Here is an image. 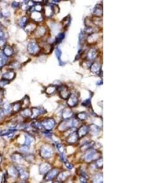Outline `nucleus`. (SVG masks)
<instances>
[{
  "label": "nucleus",
  "instance_id": "14",
  "mask_svg": "<svg viewBox=\"0 0 163 183\" xmlns=\"http://www.w3.org/2000/svg\"><path fill=\"white\" fill-rule=\"evenodd\" d=\"M3 53L8 58V57H10L11 56H12L14 54V50L11 46L6 45L4 48Z\"/></svg>",
  "mask_w": 163,
  "mask_h": 183
},
{
  "label": "nucleus",
  "instance_id": "37",
  "mask_svg": "<svg viewBox=\"0 0 163 183\" xmlns=\"http://www.w3.org/2000/svg\"><path fill=\"white\" fill-rule=\"evenodd\" d=\"M82 105L83 106H85L86 107H89L90 106H91V100L90 99H88V100H86L84 101L83 103H82Z\"/></svg>",
  "mask_w": 163,
  "mask_h": 183
},
{
  "label": "nucleus",
  "instance_id": "19",
  "mask_svg": "<svg viewBox=\"0 0 163 183\" xmlns=\"http://www.w3.org/2000/svg\"><path fill=\"white\" fill-rule=\"evenodd\" d=\"M88 133L91 135H97L99 132V128L95 125H91L88 127Z\"/></svg>",
  "mask_w": 163,
  "mask_h": 183
},
{
  "label": "nucleus",
  "instance_id": "39",
  "mask_svg": "<svg viewBox=\"0 0 163 183\" xmlns=\"http://www.w3.org/2000/svg\"><path fill=\"white\" fill-rule=\"evenodd\" d=\"M5 36V33L2 31L1 29H0V39H3Z\"/></svg>",
  "mask_w": 163,
  "mask_h": 183
},
{
  "label": "nucleus",
  "instance_id": "31",
  "mask_svg": "<svg viewBox=\"0 0 163 183\" xmlns=\"http://www.w3.org/2000/svg\"><path fill=\"white\" fill-rule=\"evenodd\" d=\"M85 25L86 27H94L95 26L94 25V23L92 21V18L91 17H87L85 19Z\"/></svg>",
  "mask_w": 163,
  "mask_h": 183
},
{
  "label": "nucleus",
  "instance_id": "13",
  "mask_svg": "<svg viewBox=\"0 0 163 183\" xmlns=\"http://www.w3.org/2000/svg\"><path fill=\"white\" fill-rule=\"evenodd\" d=\"M78 139H79V137H78L77 133L74 131V132L72 133L69 135L68 137H67V140L69 144H75V143H76L78 141Z\"/></svg>",
  "mask_w": 163,
  "mask_h": 183
},
{
  "label": "nucleus",
  "instance_id": "18",
  "mask_svg": "<svg viewBox=\"0 0 163 183\" xmlns=\"http://www.w3.org/2000/svg\"><path fill=\"white\" fill-rule=\"evenodd\" d=\"M74 116V113L70 108H65L63 112V117L64 120L70 119Z\"/></svg>",
  "mask_w": 163,
  "mask_h": 183
},
{
  "label": "nucleus",
  "instance_id": "34",
  "mask_svg": "<svg viewBox=\"0 0 163 183\" xmlns=\"http://www.w3.org/2000/svg\"><path fill=\"white\" fill-rule=\"evenodd\" d=\"M61 54H62V52H61V50L57 48L56 49V51H55V54L56 56V58H57V59H58L59 62H61Z\"/></svg>",
  "mask_w": 163,
  "mask_h": 183
},
{
  "label": "nucleus",
  "instance_id": "33",
  "mask_svg": "<svg viewBox=\"0 0 163 183\" xmlns=\"http://www.w3.org/2000/svg\"><path fill=\"white\" fill-rule=\"evenodd\" d=\"M92 64V61H88V60H86L83 62L81 65L83 66V68H86V69H88V68H90L91 67Z\"/></svg>",
  "mask_w": 163,
  "mask_h": 183
},
{
  "label": "nucleus",
  "instance_id": "32",
  "mask_svg": "<svg viewBox=\"0 0 163 183\" xmlns=\"http://www.w3.org/2000/svg\"><path fill=\"white\" fill-rule=\"evenodd\" d=\"M70 20H71V19H70V15H69V16L65 17V18L63 19V20L62 21V23H63V26L65 28H67L70 24Z\"/></svg>",
  "mask_w": 163,
  "mask_h": 183
},
{
  "label": "nucleus",
  "instance_id": "35",
  "mask_svg": "<svg viewBox=\"0 0 163 183\" xmlns=\"http://www.w3.org/2000/svg\"><path fill=\"white\" fill-rule=\"evenodd\" d=\"M10 66L13 68H19L20 67V64L17 61H14L10 64Z\"/></svg>",
  "mask_w": 163,
  "mask_h": 183
},
{
  "label": "nucleus",
  "instance_id": "6",
  "mask_svg": "<svg viewBox=\"0 0 163 183\" xmlns=\"http://www.w3.org/2000/svg\"><path fill=\"white\" fill-rule=\"evenodd\" d=\"M78 98L76 95L74 94H72L67 100V104L70 107H74L76 106L78 103Z\"/></svg>",
  "mask_w": 163,
  "mask_h": 183
},
{
  "label": "nucleus",
  "instance_id": "40",
  "mask_svg": "<svg viewBox=\"0 0 163 183\" xmlns=\"http://www.w3.org/2000/svg\"><path fill=\"white\" fill-rule=\"evenodd\" d=\"M4 114L3 112V111L1 109H0V119L3 118V117H4Z\"/></svg>",
  "mask_w": 163,
  "mask_h": 183
},
{
  "label": "nucleus",
  "instance_id": "38",
  "mask_svg": "<svg viewBox=\"0 0 163 183\" xmlns=\"http://www.w3.org/2000/svg\"><path fill=\"white\" fill-rule=\"evenodd\" d=\"M20 6V3H17V2H13L12 3V8H14V9H16V8H18Z\"/></svg>",
  "mask_w": 163,
  "mask_h": 183
},
{
  "label": "nucleus",
  "instance_id": "15",
  "mask_svg": "<svg viewBox=\"0 0 163 183\" xmlns=\"http://www.w3.org/2000/svg\"><path fill=\"white\" fill-rule=\"evenodd\" d=\"M15 75H16V73L13 70H10V71L6 72L5 73L3 74V79H6L8 80V81H11V80H13L15 78Z\"/></svg>",
  "mask_w": 163,
  "mask_h": 183
},
{
  "label": "nucleus",
  "instance_id": "30",
  "mask_svg": "<svg viewBox=\"0 0 163 183\" xmlns=\"http://www.w3.org/2000/svg\"><path fill=\"white\" fill-rule=\"evenodd\" d=\"M65 37V34L64 32H61L59 33L58 35L57 36V37H56L55 41H54V43L57 44L59 43L60 42H61V41L64 39Z\"/></svg>",
  "mask_w": 163,
  "mask_h": 183
},
{
  "label": "nucleus",
  "instance_id": "10",
  "mask_svg": "<svg viewBox=\"0 0 163 183\" xmlns=\"http://www.w3.org/2000/svg\"><path fill=\"white\" fill-rule=\"evenodd\" d=\"M91 71L94 74H100V72H102V67L100 63L98 62H94L92 63V64L91 67Z\"/></svg>",
  "mask_w": 163,
  "mask_h": 183
},
{
  "label": "nucleus",
  "instance_id": "27",
  "mask_svg": "<svg viewBox=\"0 0 163 183\" xmlns=\"http://www.w3.org/2000/svg\"><path fill=\"white\" fill-rule=\"evenodd\" d=\"M21 103L22 107H23L25 108H26L29 106L30 104V100L29 96H28V95H26L23 98V99L21 101Z\"/></svg>",
  "mask_w": 163,
  "mask_h": 183
},
{
  "label": "nucleus",
  "instance_id": "8",
  "mask_svg": "<svg viewBox=\"0 0 163 183\" xmlns=\"http://www.w3.org/2000/svg\"><path fill=\"white\" fill-rule=\"evenodd\" d=\"M58 174V171L56 169H50L49 171L46 173L45 180H46V181H52L55 177L57 176Z\"/></svg>",
  "mask_w": 163,
  "mask_h": 183
},
{
  "label": "nucleus",
  "instance_id": "2",
  "mask_svg": "<svg viewBox=\"0 0 163 183\" xmlns=\"http://www.w3.org/2000/svg\"><path fill=\"white\" fill-rule=\"evenodd\" d=\"M60 96L64 100H67L70 95V92L69 88L65 85H62L57 88Z\"/></svg>",
  "mask_w": 163,
  "mask_h": 183
},
{
  "label": "nucleus",
  "instance_id": "11",
  "mask_svg": "<svg viewBox=\"0 0 163 183\" xmlns=\"http://www.w3.org/2000/svg\"><path fill=\"white\" fill-rule=\"evenodd\" d=\"M94 15L96 17H101L103 15V6L102 4H97L95 6L94 11Z\"/></svg>",
  "mask_w": 163,
  "mask_h": 183
},
{
  "label": "nucleus",
  "instance_id": "4",
  "mask_svg": "<svg viewBox=\"0 0 163 183\" xmlns=\"http://www.w3.org/2000/svg\"><path fill=\"white\" fill-rule=\"evenodd\" d=\"M31 19L37 23L42 22L44 19V15L43 12H36V11H33L31 12Z\"/></svg>",
  "mask_w": 163,
  "mask_h": 183
},
{
  "label": "nucleus",
  "instance_id": "28",
  "mask_svg": "<svg viewBox=\"0 0 163 183\" xmlns=\"http://www.w3.org/2000/svg\"><path fill=\"white\" fill-rule=\"evenodd\" d=\"M50 169H49V165L47 163H43L40 166V171L41 172L43 173V174H46Z\"/></svg>",
  "mask_w": 163,
  "mask_h": 183
},
{
  "label": "nucleus",
  "instance_id": "36",
  "mask_svg": "<svg viewBox=\"0 0 163 183\" xmlns=\"http://www.w3.org/2000/svg\"><path fill=\"white\" fill-rule=\"evenodd\" d=\"M9 83H10V81H8V80L3 79L1 80V81H0V87H3V86H4V85L8 84Z\"/></svg>",
  "mask_w": 163,
  "mask_h": 183
},
{
  "label": "nucleus",
  "instance_id": "26",
  "mask_svg": "<svg viewBox=\"0 0 163 183\" xmlns=\"http://www.w3.org/2000/svg\"><path fill=\"white\" fill-rule=\"evenodd\" d=\"M7 60L8 58L4 54L3 51L0 52V69H1L2 67H3V66L6 64V62H7Z\"/></svg>",
  "mask_w": 163,
  "mask_h": 183
},
{
  "label": "nucleus",
  "instance_id": "1",
  "mask_svg": "<svg viewBox=\"0 0 163 183\" xmlns=\"http://www.w3.org/2000/svg\"><path fill=\"white\" fill-rule=\"evenodd\" d=\"M27 50H28V52L30 54L33 55V56H36L37 54H39V52H40L41 48L36 42H31L28 45Z\"/></svg>",
  "mask_w": 163,
  "mask_h": 183
},
{
  "label": "nucleus",
  "instance_id": "22",
  "mask_svg": "<svg viewBox=\"0 0 163 183\" xmlns=\"http://www.w3.org/2000/svg\"><path fill=\"white\" fill-rule=\"evenodd\" d=\"M22 108L21 101L16 102L14 104V105H12V112L14 113H17L19 112Z\"/></svg>",
  "mask_w": 163,
  "mask_h": 183
},
{
  "label": "nucleus",
  "instance_id": "3",
  "mask_svg": "<svg viewBox=\"0 0 163 183\" xmlns=\"http://www.w3.org/2000/svg\"><path fill=\"white\" fill-rule=\"evenodd\" d=\"M41 123L43 128L45 129L47 131L52 130L55 126V121L53 118L45 119Z\"/></svg>",
  "mask_w": 163,
  "mask_h": 183
},
{
  "label": "nucleus",
  "instance_id": "24",
  "mask_svg": "<svg viewBox=\"0 0 163 183\" xmlns=\"http://www.w3.org/2000/svg\"><path fill=\"white\" fill-rule=\"evenodd\" d=\"M21 116L24 118H29L31 117L32 116V111L30 109L25 108V109L21 111Z\"/></svg>",
  "mask_w": 163,
  "mask_h": 183
},
{
  "label": "nucleus",
  "instance_id": "12",
  "mask_svg": "<svg viewBox=\"0 0 163 183\" xmlns=\"http://www.w3.org/2000/svg\"><path fill=\"white\" fill-rule=\"evenodd\" d=\"M88 127L86 125H82L81 127H80L79 129L77 131V134L78 137H83L84 136H85L87 133H88Z\"/></svg>",
  "mask_w": 163,
  "mask_h": 183
},
{
  "label": "nucleus",
  "instance_id": "20",
  "mask_svg": "<svg viewBox=\"0 0 163 183\" xmlns=\"http://www.w3.org/2000/svg\"><path fill=\"white\" fill-rule=\"evenodd\" d=\"M57 91V87L54 85H50L45 89V93L48 95H52Z\"/></svg>",
  "mask_w": 163,
  "mask_h": 183
},
{
  "label": "nucleus",
  "instance_id": "16",
  "mask_svg": "<svg viewBox=\"0 0 163 183\" xmlns=\"http://www.w3.org/2000/svg\"><path fill=\"white\" fill-rule=\"evenodd\" d=\"M47 32L46 28L43 26H39L36 29L35 34L37 37H42Z\"/></svg>",
  "mask_w": 163,
  "mask_h": 183
},
{
  "label": "nucleus",
  "instance_id": "23",
  "mask_svg": "<svg viewBox=\"0 0 163 183\" xmlns=\"http://www.w3.org/2000/svg\"><path fill=\"white\" fill-rule=\"evenodd\" d=\"M98 39V37L97 36V34L94 33V34H91V35H89L87 37V41L89 43H94L95 42H97Z\"/></svg>",
  "mask_w": 163,
  "mask_h": 183
},
{
  "label": "nucleus",
  "instance_id": "29",
  "mask_svg": "<svg viewBox=\"0 0 163 183\" xmlns=\"http://www.w3.org/2000/svg\"><path fill=\"white\" fill-rule=\"evenodd\" d=\"M87 118V114L86 112H84L78 114L76 116V118L80 121L86 120Z\"/></svg>",
  "mask_w": 163,
  "mask_h": 183
},
{
  "label": "nucleus",
  "instance_id": "21",
  "mask_svg": "<svg viewBox=\"0 0 163 183\" xmlns=\"http://www.w3.org/2000/svg\"><path fill=\"white\" fill-rule=\"evenodd\" d=\"M28 23H29V18L26 16L21 17L19 21V25L21 28H25Z\"/></svg>",
  "mask_w": 163,
  "mask_h": 183
},
{
  "label": "nucleus",
  "instance_id": "5",
  "mask_svg": "<svg viewBox=\"0 0 163 183\" xmlns=\"http://www.w3.org/2000/svg\"><path fill=\"white\" fill-rule=\"evenodd\" d=\"M97 55H98L97 50L95 48L92 47L87 51V52L86 53V60L92 61L97 58Z\"/></svg>",
  "mask_w": 163,
  "mask_h": 183
},
{
  "label": "nucleus",
  "instance_id": "42",
  "mask_svg": "<svg viewBox=\"0 0 163 183\" xmlns=\"http://www.w3.org/2000/svg\"><path fill=\"white\" fill-rule=\"evenodd\" d=\"M0 105H1V102H0Z\"/></svg>",
  "mask_w": 163,
  "mask_h": 183
},
{
  "label": "nucleus",
  "instance_id": "7",
  "mask_svg": "<svg viewBox=\"0 0 163 183\" xmlns=\"http://www.w3.org/2000/svg\"><path fill=\"white\" fill-rule=\"evenodd\" d=\"M32 116L31 117L32 118H36L38 117L39 116L42 115L45 113H46V110L43 109V107H33L32 109Z\"/></svg>",
  "mask_w": 163,
  "mask_h": 183
},
{
  "label": "nucleus",
  "instance_id": "9",
  "mask_svg": "<svg viewBox=\"0 0 163 183\" xmlns=\"http://www.w3.org/2000/svg\"><path fill=\"white\" fill-rule=\"evenodd\" d=\"M44 15L47 18H51L54 14V11L53 8V5H47L43 8Z\"/></svg>",
  "mask_w": 163,
  "mask_h": 183
},
{
  "label": "nucleus",
  "instance_id": "17",
  "mask_svg": "<svg viewBox=\"0 0 163 183\" xmlns=\"http://www.w3.org/2000/svg\"><path fill=\"white\" fill-rule=\"evenodd\" d=\"M41 155L43 158H48L52 156V150L46 147H43L41 150Z\"/></svg>",
  "mask_w": 163,
  "mask_h": 183
},
{
  "label": "nucleus",
  "instance_id": "41",
  "mask_svg": "<svg viewBox=\"0 0 163 183\" xmlns=\"http://www.w3.org/2000/svg\"><path fill=\"white\" fill-rule=\"evenodd\" d=\"M2 161H3V158H2V156L1 154H0V165H1V162H2Z\"/></svg>",
  "mask_w": 163,
  "mask_h": 183
},
{
  "label": "nucleus",
  "instance_id": "25",
  "mask_svg": "<svg viewBox=\"0 0 163 183\" xmlns=\"http://www.w3.org/2000/svg\"><path fill=\"white\" fill-rule=\"evenodd\" d=\"M36 25L34 23H28L25 27V30L27 32H31L33 31L36 30Z\"/></svg>",
  "mask_w": 163,
  "mask_h": 183
}]
</instances>
